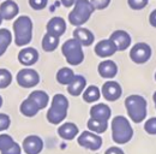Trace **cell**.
Here are the masks:
<instances>
[{
  "instance_id": "18",
  "label": "cell",
  "mask_w": 156,
  "mask_h": 154,
  "mask_svg": "<svg viewBox=\"0 0 156 154\" xmlns=\"http://www.w3.org/2000/svg\"><path fill=\"white\" fill-rule=\"evenodd\" d=\"M20 12L18 5L12 0H6L0 5V15L2 16V19L10 20L15 18Z\"/></svg>"
},
{
  "instance_id": "35",
  "label": "cell",
  "mask_w": 156,
  "mask_h": 154,
  "mask_svg": "<svg viewBox=\"0 0 156 154\" xmlns=\"http://www.w3.org/2000/svg\"><path fill=\"white\" fill-rule=\"evenodd\" d=\"M90 2L95 10H103L109 5L111 0H90Z\"/></svg>"
},
{
  "instance_id": "43",
  "label": "cell",
  "mask_w": 156,
  "mask_h": 154,
  "mask_svg": "<svg viewBox=\"0 0 156 154\" xmlns=\"http://www.w3.org/2000/svg\"><path fill=\"white\" fill-rule=\"evenodd\" d=\"M155 81H156V74H155Z\"/></svg>"
},
{
  "instance_id": "41",
  "label": "cell",
  "mask_w": 156,
  "mask_h": 154,
  "mask_svg": "<svg viewBox=\"0 0 156 154\" xmlns=\"http://www.w3.org/2000/svg\"><path fill=\"white\" fill-rule=\"evenodd\" d=\"M1 105H2V97L0 96V107H1Z\"/></svg>"
},
{
  "instance_id": "27",
  "label": "cell",
  "mask_w": 156,
  "mask_h": 154,
  "mask_svg": "<svg viewBox=\"0 0 156 154\" xmlns=\"http://www.w3.org/2000/svg\"><path fill=\"white\" fill-rule=\"evenodd\" d=\"M88 128L90 131H93L95 134H102L108 129V122H102V120L90 118L88 120Z\"/></svg>"
},
{
  "instance_id": "29",
  "label": "cell",
  "mask_w": 156,
  "mask_h": 154,
  "mask_svg": "<svg viewBox=\"0 0 156 154\" xmlns=\"http://www.w3.org/2000/svg\"><path fill=\"white\" fill-rule=\"evenodd\" d=\"M12 82V75L6 69H0V89L7 88Z\"/></svg>"
},
{
  "instance_id": "36",
  "label": "cell",
  "mask_w": 156,
  "mask_h": 154,
  "mask_svg": "<svg viewBox=\"0 0 156 154\" xmlns=\"http://www.w3.org/2000/svg\"><path fill=\"white\" fill-rule=\"evenodd\" d=\"M22 152V149H20V145L18 143H13L9 149H6V151H4V152H1V154H20Z\"/></svg>"
},
{
  "instance_id": "14",
  "label": "cell",
  "mask_w": 156,
  "mask_h": 154,
  "mask_svg": "<svg viewBox=\"0 0 156 154\" xmlns=\"http://www.w3.org/2000/svg\"><path fill=\"white\" fill-rule=\"evenodd\" d=\"M18 60L24 66H31L39 60V52L33 47L23 48L18 53Z\"/></svg>"
},
{
  "instance_id": "25",
  "label": "cell",
  "mask_w": 156,
  "mask_h": 154,
  "mask_svg": "<svg viewBox=\"0 0 156 154\" xmlns=\"http://www.w3.org/2000/svg\"><path fill=\"white\" fill-rule=\"evenodd\" d=\"M59 46V38L47 33L42 38V48L46 52H53Z\"/></svg>"
},
{
  "instance_id": "9",
  "label": "cell",
  "mask_w": 156,
  "mask_h": 154,
  "mask_svg": "<svg viewBox=\"0 0 156 154\" xmlns=\"http://www.w3.org/2000/svg\"><path fill=\"white\" fill-rule=\"evenodd\" d=\"M78 145L80 147L88 148L90 151H98L102 146V138L101 136L93 131H83L78 136Z\"/></svg>"
},
{
  "instance_id": "2",
  "label": "cell",
  "mask_w": 156,
  "mask_h": 154,
  "mask_svg": "<svg viewBox=\"0 0 156 154\" xmlns=\"http://www.w3.org/2000/svg\"><path fill=\"white\" fill-rule=\"evenodd\" d=\"M147 100L140 95H130L125 99L127 115L133 123H142L147 117Z\"/></svg>"
},
{
  "instance_id": "37",
  "label": "cell",
  "mask_w": 156,
  "mask_h": 154,
  "mask_svg": "<svg viewBox=\"0 0 156 154\" xmlns=\"http://www.w3.org/2000/svg\"><path fill=\"white\" fill-rule=\"evenodd\" d=\"M105 154H124V152H122V149H120L119 147H117V146H113V147L108 148V149L106 151V153H105Z\"/></svg>"
},
{
  "instance_id": "21",
  "label": "cell",
  "mask_w": 156,
  "mask_h": 154,
  "mask_svg": "<svg viewBox=\"0 0 156 154\" xmlns=\"http://www.w3.org/2000/svg\"><path fill=\"white\" fill-rule=\"evenodd\" d=\"M73 38L79 41L82 46H90L94 42V34L87 28L78 27L73 31Z\"/></svg>"
},
{
  "instance_id": "4",
  "label": "cell",
  "mask_w": 156,
  "mask_h": 154,
  "mask_svg": "<svg viewBox=\"0 0 156 154\" xmlns=\"http://www.w3.org/2000/svg\"><path fill=\"white\" fill-rule=\"evenodd\" d=\"M15 43L17 46H25L33 38V22L28 16H20L13 23Z\"/></svg>"
},
{
  "instance_id": "28",
  "label": "cell",
  "mask_w": 156,
  "mask_h": 154,
  "mask_svg": "<svg viewBox=\"0 0 156 154\" xmlns=\"http://www.w3.org/2000/svg\"><path fill=\"white\" fill-rule=\"evenodd\" d=\"M12 41V35L7 29H0V57L6 52Z\"/></svg>"
},
{
  "instance_id": "7",
  "label": "cell",
  "mask_w": 156,
  "mask_h": 154,
  "mask_svg": "<svg viewBox=\"0 0 156 154\" xmlns=\"http://www.w3.org/2000/svg\"><path fill=\"white\" fill-rule=\"evenodd\" d=\"M17 83L23 88H33L35 86H37L40 82V76L37 71H35L34 69L30 68H25L22 69L20 72L17 74Z\"/></svg>"
},
{
  "instance_id": "11",
  "label": "cell",
  "mask_w": 156,
  "mask_h": 154,
  "mask_svg": "<svg viewBox=\"0 0 156 154\" xmlns=\"http://www.w3.org/2000/svg\"><path fill=\"white\" fill-rule=\"evenodd\" d=\"M23 149L27 154H40L43 149V141L40 136L29 135L23 140Z\"/></svg>"
},
{
  "instance_id": "40",
  "label": "cell",
  "mask_w": 156,
  "mask_h": 154,
  "mask_svg": "<svg viewBox=\"0 0 156 154\" xmlns=\"http://www.w3.org/2000/svg\"><path fill=\"white\" fill-rule=\"evenodd\" d=\"M153 99H154V102H155V107H156V92L154 93V96H153Z\"/></svg>"
},
{
  "instance_id": "6",
  "label": "cell",
  "mask_w": 156,
  "mask_h": 154,
  "mask_svg": "<svg viewBox=\"0 0 156 154\" xmlns=\"http://www.w3.org/2000/svg\"><path fill=\"white\" fill-rule=\"evenodd\" d=\"M61 52L66 59V61L72 66L79 65L84 60L82 43L77 41L76 38H70L66 42H64V45L61 47Z\"/></svg>"
},
{
  "instance_id": "34",
  "label": "cell",
  "mask_w": 156,
  "mask_h": 154,
  "mask_svg": "<svg viewBox=\"0 0 156 154\" xmlns=\"http://www.w3.org/2000/svg\"><path fill=\"white\" fill-rule=\"evenodd\" d=\"M47 2L48 0H29V4L30 6L34 9V10H43L46 6H47Z\"/></svg>"
},
{
  "instance_id": "3",
  "label": "cell",
  "mask_w": 156,
  "mask_h": 154,
  "mask_svg": "<svg viewBox=\"0 0 156 154\" xmlns=\"http://www.w3.org/2000/svg\"><path fill=\"white\" fill-rule=\"evenodd\" d=\"M67 108H69V100L62 94H55L53 96L52 105L47 112V120L53 124L58 125L62 123V120L67 116Z\"/></svg>"
},
{
  "instance_id": "31",
  "label": "cell",
  "mask_w": 156,
  "mask_h": 154,
  "mask_svg": "<svg viewBox=\"0 0 156 154\" xmlns=\"http://www.w3.org/2000/svg\"><path fill=\"white\" fill-rule=\"evenodd\" d=\"M144 130L149 135H156V117H151L145 122Z\"/></svg>"
},
{
  "instance_id": "5",
  "label": "cell",
  "mask_w": 156,
  "mask_h": 154,
  "mask_svg": "<svg viewBox=\"0 0 156 154\" xmlns=\"http://www.w3.org/2000/svg\"><path fill=\"white\" fill-rule=\"evenodd\" d=\"M94 10L95 9L91 5L90 0H77L75 4V9L69 13V22L75 27H80L82 24L88 22Z\"/></svg>"
},
{
  "instance_id": "39",
  "label": "cell",
  "mask_w": 156,
  "mask_h": 154,
  "mask_svg": "<svg viewBox=\"0 0 156 154\" xmlns=\"http://www.w3.org/2000/svg\"><path fill=\"white\" fill-rule=\"evenodd\" d=\"M61 2H62V5L65 6V7H71L72 5H75L76 4V1L77 0H60Z\"/></svg>"
},
{
  "instance_id": "16",
  "label": "cell",
  "mask_w": 156,
  "mask_h": 154,
  "mask_svg": "<svg viewBox=\"0 0 156 154\" xmlns=\"http://www.w3.org/2000/svg\"><path fill=\"white\" fill-rule=\"evenodd\" d=\"M98 71L101 77L112 79L113 77L117 76L118 66L113 60H103V61H101L98 64Z\"/></svg>"
},
{
  "instance_id": "13",
  "label": "cell",
  "mask_w": 156,
  "mask_h": 154,
  "mask_svg": "<svg viewBox=\"0 0 156 154\" xmlns=\"http://www.w3.org/2000/svg\"><path fill=\"white\" fill-rule=\"evenodd\" d=\"M109 38L114 42L118 51H125L131 45V36L125 30H115Z\"/></svg>"
},
{
  "instance_id": "33",
  "label": "cell",
  "mask_w": 156,
  "mask_h": 154,
  "mask_svg": "<svg viewBox=\"0 0 156 154\" xmlns=\"http://www.w3.org/2000/svg\"><path fill=\"white\" fill-rule=\"evenodd\" d=\"M11 124V119L10 117L5 113H0V131H4L6 129H9Z\"/></svg>"
},
{
  "instance_id": "17",
  "label": "cell",
  "mask_w": 156,
  "mask_h": 154,
  "mask_svg": "<svg viewBox=\"0 0 156 154\" xmlns=\"http://www.w3.org/2000/svg\"><path fill=\"white\" fill-rule=\"evenodd\" d=\"M47 33L60 38L65 30H66V24H65V20L61 18V17H53L52 19H49V22L47 23Z\"/></svg>"
},
{
  "instance_id": "24",
  "label": "cell",
  "mask_w": 156,
  "mask_h": 154,
  "mask_svg": "<svg viewBox=\"0 0 156 154\" xmlns=\"http://www.w3.org/2000/svg\"><path fill=\"white\" fill-rule=\"evenodd\" d=\"M75 72L70 68H62L57 72V81L62 86H69L75 78Z\"/></svg>"
},
{
  "instance_id": "10",
  "label": "cell",
  "mask_w": 156,
  "mask_h": 154,
  "mask_svg": "<svg viewBox=\"0 0 156 154\" xmlns=\"http://www.w3.org/2000/svg\"><path fill=\"white\" fill-rule=\"evenodd\" d=\"M101 93H102V96L107 101H117L118 99L121 96L122 89H121V87L118 82L109 79L102 86Z\"/></svg>"
},
{
  "instance_id": "8",
  "label": "cell",
  "mask_w": 156,
  "mask_h": 154,
  "mask_svg": "<svg viewBox=\"0 0 156 154\" xmlns=\"http://www.w3.org/2000/svg\"><path fill=\"white\" fill-rule=\"evenodd\" d=\"M151 57V48L145 42L136 43L131 51H130V58L136 64H144Z\"/></svg>"
},
{
  "instance_id": "32",
  "label": "cell",
  "mask_w": 156,
  "mask_h": 154,
  "mask_svg": "<svg viewBox=\"0 0 156 154\" xmlns=\"http://www.w3.org/2000/svg\"><path fill=\"white\" fill-rule=\"evenodd\" d=\"M127 4L132 10H143L148 5V0H127Z\"/></svg>"
},
{
  "instance_id": "23",
  "label": "cell",
  "mask_w": 156,
  "mask_h": 154,
  "mask_svg": "<svg viewBox=\"0 0 156 154\" xmlns=\"http://www.w3.org/2000/svg\"><path fill=\"white\" fill-rule=\"evenodd\" d=\"M29 97L37 105V107L41 110H43L47 105H48V101H49V96L46 92L43 90H34L33 93H30Z\"/></svg>"
},
{
  "instance_id": "15",
  "label": "cell",
  "mask_w": 156,
  "mask_h": 154,
  "mask_svg": "<svg viewBox=\"0 0 156 154\" xmlns=\"http://www.w3.org/2000/svg\"><path fill=\"white\" fill-rule=\"evenodd\" d=\"M90 118L102 120V122H108L111 119L112 111L109 108V106H107L106 104H96L94 106H91L90 108Z\"/></svg>"
},
{
  "instance_id": "38",
  "label": "cell",
  "mask_w": 156,
  "mask_h": 154,
  "mask_svg": "<svg viewBox=\"0 0 156 154\" xmlns=\"http://www.w3.org/2000/svg\"><path fill=\"white\" fill-rule=\"evenodd\" d=\"M149 22H150V24L156 28V9L150 13V16H149Z\"/></svg>"
},
{
  "instance_id": "1",
  "label": "cell",
  "mask_w": 156,
  "mask_h": 154,
  "mask_svg": "<svg viewBox=\"0 0 156 154\" xmlns=\"http://www.w3.org/2000/svg\"><path fill=\"white\" fill-rule=\"evenodd\" d=\"M112 138L117 145H125L130 142L133 136V129L129 119L124 116H117L112 119Z\"/></svg>"
},
{
  "instance_id": "22",
  "label": "cell",
  "mask_w": 156,
  "mask_h": 154,
  "mask_svg": "<svg viewBox=\"0 0 156 154\" xmlns=\"http://www.w3.org/2000/svg\"><path fill=\"white\" fill-rule=\"evenodd\" d=\"M20 113L25 117H34L39 113L40 108L37 107V105L28 96L22 104H20Z\"/></svg>"
},
{
  "instance_id": "26",
  "label": "cell",
  "mask_w": 156,
  "mask_h": 154,
  "mask_svg": "<svg viewBox=\"0 0 156 154\" xmlns=\"http://www.w3.org/2000/svg\"><path fill=\"white\" fill-rule=\"evenodd\" d=\"M100 95H101V92L96 86H90L88 88H85V90L83 92V100L85 102H89V104H93L95 101H98L100 99Z\"/></svg>"
},
{
  "instance_id": "30",
  "label": "cell",
  "mask_w": 156,
  "mask_h": 154,
  "mask_svg": "<svg viewBox=\"0 0 156 154\" xmlns=\"http://www.w3.org/2000/svg\"><path fill=\"white\" fill-rule=\"evenodd\" d=\"M13 143H15V141L10 135H0V152H4L6 149H9Z\"/></svg>"
},
{
  "instance_id": "19",
  "label": "cell",
  "mask_w": 156,
  "mask_h": 154,
  "mask_svg": "<svg viewBox=\"0 0 156 154\" xmlns=\"http://www.w3.org/2000/svg\"><path fill=\"white\" fill-rule=\"evenodd\" d=\"M85 87H87V79L82 75H76L72 82L67 86V92L70 95L79 96L85 90Z\"/></svg>"
},
{
  "instance_id": "12",
  "label": "cell",
  "mask_w": 156,
  "mask_h": 154,
  "mask_svg": "<svg viewBox=\"0 0 156 154\" xmlns=\"http://www.w3.org/2000/svg\"><path fill=\"white\" fill-rule=\"evenodd\" d=\"M117 51H118L117 47H115L114 42L111 38L101 40L98 43H96V46H95V53H96V56H98V57L101 58L111 57Z\"/></svg>"
},
{
  "instance_id": "42",
  "label": "cell",
  "mask_w": 156,
  "mask_h": 154,
  "mask_svg": "<svg viewBox=\"0 0 156 154\" xmlns=\"http://www.w3.org/2000/svg\"><path fill=\"white\" fill-rule=\"evenodd\" d=\"M1 22H2V16L0 15V24H1Z\"/></svg>"
},
{
  "instance_id": "20",
  "label": "cell",
  "mask_w": 156,
  "mask_h": 154,
  "mask_svg": "<svg viewBox=\"0 0 156 154\" xmlns=\"http://www.w3.org/2000/svg\"><path fill=\"white\" fill-rule=\"evenodd\" d=\"M79 130L78 127L75 123H64L62 125H60L58 128V134L61 138L64 140H73L76 136L78 135Z\"/></svg>"
}]
</instances>
